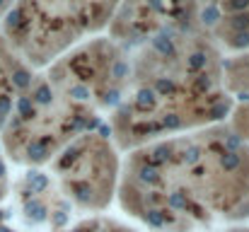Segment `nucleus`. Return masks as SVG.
<instances>
[{
    "label": "nucleus",
    "instance_id": "f257e3e1",
    "mask_svg": "<svg viewBox=\"0 0 249 232\" xmlns=\"http://www.w3.org/2000/svg\"><path fill=\"white\" fill-rule=\"evenodd\" d=\"M119 203L153 230L249 218V145L228 124L155 141L121 160Z\"/></svg>",
    "mask_w": 249,
    "mask_h": 232
},
{
    "label": "nucleus",
    "instance_id": "f03ea898",
    "mask_svg": "<svg viewBox=\"0 0 249 232\" xmlns=\"http://www.w3.org/2000/svg\"><path fill=\"white\" fill-rule=\"evenodd\" d=\"M128 56V89L104 121L119 153L228 121L235 99L220 82L225 56L201 27L160 36Z\"/></svg>",
    "mask_w": 249,
    "mask_h": 232
},
{
    "label": "nucleus",
    "instance_id": "7ed1b4c3",
    "mask_svg": "<svg viewBox=\"0 0 249 232\" xmlns=\"http://www.w3.org/2000/svg\"><path fill=\"white\" fill-rule=\"evenodd\" d=\"M128 77V51L107 34L36 71L0 128L5 160L22 169H46L68 143L107 121L126 94Z\"/></svg>",
    "mask_w": 249,
    "mask_h": 232
},
{
    "label": "nucleus",
    "instance_id": "20e7f679",
    "mask_svg": "<svg viewBox=\"0 0 249 232\" xmlns=\"http://www.w3.org/2000/svg\"><path fill=\"white\" fill-rule=\"evenodd\" d=\"M119 0H12L0 34L34 71L107 32Z\"/></svg>",
    "mask_w": 249,
    "mask_h": 232
},
{
    "label": "nucleus",
    "instance_id": "39448f33",
    "mask_svg": "<svg viewBox=\"0 0 249 232\" xmlns=\"http://www.w3.org/2000/svg\"><path fill=\"white\" fill-rule=\"evenodd\" d=\"M46 167L49 177L71 206L97 213L116 196L121 153L102 124L68 143Z\"/></svg>",
    "mask_w": 249,
    "mask_h": 232
},
{
    "label": "nucleus",
    "instance_id": "423d86ee",
    "mask_svg": "<svg viewBox=\"0 0 249 232\" xmlns=\"http://www.w3.org/2000/svg\"><path fill=\"white\" fill-rule=\"evenodd\" d=\"M198 29L196 0H119L107 36L133 51L160 36Z\"/></svg>",
    "mask_w": 249,
    "mask_h": 232
},
{
    "label": "nucleus",
    "instance_id": "0eeeda50",
    "mask_svg": "<svg viewBox=\"0 0 249 232\" xmlns=\"http://www.w3.org/2000/svg\"><path fill=\"white\" fill-rule=\"evenodd\" d=\"M198 27L225 56L249 51V0H196Z\"/></svg>",
    "mask_w": 249,
    "mask_h": 232
},
{
    "label": "nucleus",
    "instance_id": "6e6552de",
    "mask_svg": "<svg viewBox=\"0 0 249 232\" xmlns=\"http://www.w3.org/2000/svg\"><path fill=\"white\" fill-rule=\"evenodd\" d=\"M17 201L29 223H51V228H63L71 218V203L63 198L46 169H24L15 184Z\"/></svg>",
    "mask_w": 249,
    "mask_h": 232
},
{
    "label": "nucleus",
    "instance_id": "1a4fd4ad",
    "mask_svg": "<svg viewBox=\"0 0 249 232\" xmlns=\"http://www.w3.org/2000/svg\"><path fill=\"white\" fill-rule=\"evenodd\" d=\"M34 73L36 71L29 68L0 34V128L5 126L12 109L17 107L27 87L32 85Z\"/></svg>",
    "mask_w": 249,
    "mask_h": 232
},
{
    "label": "nucleus",
    "instance_id": "9d476101",
    "mask_svg": "<svg viewBox=\"0 0 249 232\" xmlns=\"http://www.w3.org/2000/svg\"><path fill=\"white\" fill-rule=\"evenodd\" d=\"M220 82L223 89L235 99V104L249 102V51L223 58Z\"/></svg>",
    "mask_w": 249,
    "mask_h": 232
},
{
    "label": "nucleus",
    "instance_id": "9b49d317",
    "mask_svg": "<svg viewBox=\"0 0 249 232\" xmlns=\"http://www.w3.org/2000/svg\"><path fill=\"white\" fill-rule=\"evenodd\" d=\"M225 124H228V128H230L242 143L249 145V102L235 104Z\"/></svg>",
    "mask_w": 249,
    "mask_h": 232
},
{
    "label": "nucleus",
    "instance_id": "f8f14e48",
    "mask_svg": "<svg viewBox=\"0 0 249 232\" xmlns=\"http://www.w3.org/2000/svg\"><path fill=\"white\" fill-rule=\"evenodd\" d=\"M71 232H136V230H131V228H126V225L116 223V220H107V218L97 215V218H87L83 223H78Z\"/></svg>",
    "mask_w": 249,
    "mask_h": 232
},
{
    "label": "nucleus",
    "instance_id": "ddd939ff",
    "mask_svg": "<svg viewBox=\"0 0 249 232\" xmlns=\"http://www.w3.org/2000/svg\"><path fill=\"white\" fill-rule=\"evenodd\" d=\"M7 191H10V162L5 160L0 148V201L7 196Z\"/></svg>",
    "mask_w": 249,
    "mask_h": 232
},
{
    "label": "nucleus",
    "instance_id": "4468645a",
    "mask_svg": "<svg viewBox=\"0 0 249 232\" xmlns=\"http://www.w3.org/2000/svg\"><path fill=\"white\" fill-rule=\"evenodd\" d=\"M10 5H12V0H0V22H2V17L7 15V10H10Z\"/></svg>",
    "mask_w": 249,
    "mask_h": 232
}]
</instances>
